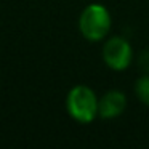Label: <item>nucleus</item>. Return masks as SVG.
Masks as SVG:
<instances>
[{"label":"nucleus","mask_w":149,"mask_h":149,"mask_svg":"<svg viewBox=\"0 0 149 149\" xmlns=\"http://www.w3.org/2000/svg\"><path fill=\"white\" fill-rule=\"evenodd\" d=\"M100 98L87 85H75L69 90L66 96L68 114L79 123H91L96 119Z\"/></svg>","instance_id":"f257e3e1"},{"label":"nucleus","mask_w":149,"mask_h":149,"mask_svg":"<svg viewBox=\"0 0 149 149\" xmlns=\"http://www.w3.org/2000/svg\"><path fill=\"white\" fill-rule=\"evenodd\" d=\"M111 13L103 3H90L79 16V31L82 37L90 42L104 40L111 31Z\"/></svg>","instance_id":"f03ea898"},{"label":"nucleus","mask_w":149,"mask_h":149,"mask_svg":"<svg viewBox=\"0 0 149 149\" xmlns=\"http://www.w3.org/2000/svg\"><path fill=\"white\" fill-rule=\"evenodd\" d=\"M133 59L132 45L123 37H109L103 47V61L112 71H125Z\"/></svg>","instance_id":"7ed1b4c3"},{"label":"nucleus","mask_w":149,"mask_h":149,"mask_svg":"<svg viewBox=\"0 0 149 149\" xmlns=\"http://www.w3.org/2000/svg\"><path fill=\"white\" fill-rule=\"evenodd\" d=\"M127 107V96L119 90H109L100 98L98 114L101 119H116Z\"/></svg>","instance_id":"20e7f679"},{"label":"nucleus","mask_w":149,"mask_h":149,"mask_svg":"<svg viewBox=\"0 0 149 149\" xmlns=\"http://www.w3.org/2000/svg\"><path fill=\"white\" fill-rule=\"evenodd\" d=\"M135 93L143 104L149 106V75H141L135 84Z\"/></svg>","instance_id":"39448f33"}]
</instances>
